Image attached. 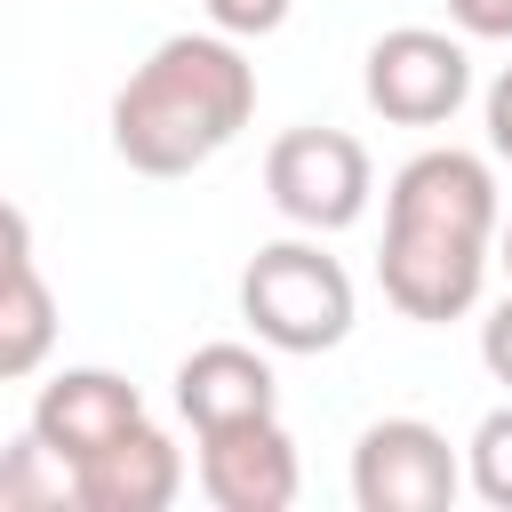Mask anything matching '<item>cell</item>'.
I'll use <instances>...</instances> for the list:
<instances>
[{"label": "cell", "instance_id": "1", "mask_svg": "<svg viewBox=\"0 0 512 512\" xmlns=\"http://www.w3.org/2000/svg\"><path fill=\"white\" fill-rule=\"evenodd\" d=\"M496 264V176L488 160L432 144L384 192V304L408 320H464Z\"/></svg>", "mask_w": 512, "mask_h": 512}, {"label": "cell", "instance_id": "2", "mask_svg": "<svg viewBox=\"0 0 512 512\" xmlns=\"http://www.w3.org/2000/svg\"><path fill=\"white\" fill-rule=\"evenodd\" d=\"M256 112V64L224 32L160 40L112 96V152L136 176H192L208 168Z\"/></svg>", "mask_w": 512, "mask_h": 512}, {"label": "cell", "instance_id": "3", "mask_svg": "<svg viewBox=\"0 0 512 512\" xmlns=\"http://www.w3.org/2000/svg\"><path fill=\"white\" fill-rule=\"evenodd\" d=\"M240 320L272 352H336L352 336V272L320 240H264L240 272Z\"/></svg>", "mask_w": 512, "mask_h": 512}, {"label": "cell", "instance_id": "4", "mask_svg": "<svg viewBox=\"0 0 512 512\" xmlns=\"http://www.w3.org/2000/svg\"><path fill=\"white\" fill-rule=\"evenodd\" d=\"M264 192L288 224L344 232V224H360V208L376 192V168H368V144L344 136V128H288L264 152Z\"/></svg>", "mask_w": 512, "mask_h": 512}, {"label": "cell", "instance_id": "5", "mask_svg": "<svg viewBox=\"0 0 512 512\" xmlns=\"http://www.w3.org/2000/svg\"><path fill=\"white\" fill-rule=\"evenodd\" d=\"M456 488H464V464H456L448 432H432L424 416H384L352 448V504L360 512H448Z\"/></svg>", "mask_w": 512, "mask_h": 512}, {"label": "cell", "instance_id": "6", "mask_svg": "<svg viewBox=\"0 0 512 512\" xmlns=\"http://www.w3.org/2000/svg\"><path fill=\"white\" fill-rule=\"evenodd\" d=\"M368 104L392 120V128H440L456 120V104L472 96V56L464 40L448 32H424V24H400L368 48V72H360Z\"/></svg>", "mask_w": 512, "mask_h": 512}, {"label": "cell", "instance_id": "7", "mask_svg": "<svg viewBox=\"0 0 512 512\" xmlns=\"http://www.w3.org/2000/svg\"><path fill=\"white\" fill-rule=\"evenodd\" d=\"M200 488L216 512H288L304 488V464H296V440L280 432V416L200 432Z\"/></svg>", "mask_w": 512, "mask_h": 512}, {"label": "cell", "instance_id": "8", "mask_svg": "<svg viewBox=\"0 0 512 512\" xmlns=\"http://www.w3.org/2000/svg\"><path fill=\"white\" fill-rule=\"evenodd\" d=\"M144 424V400H136V384L128 376H112V368H64V376H48L40 384V400H32V432L80 472L96 448H112L120 432H136Z\"/></svg>", "mask_w": 512, "mask_h": 512}, {"label": "cell", "instance_id": "9", "mask_svg": "<svg viewBox=\"0 0 512 512\" xmlns=\"http://www.w3.org/2000/svg\"><path fill=\"white\" fill-rule=\"evenodd\" d=\"M56 352V296L32 264V224L24 208L0 200V384L32 376Z\"/></svg>", "mask_w": 512, "mask_h": 512}, {"label": "cell", "instance_id": "10", "mask_svg": "<svg viewBox=\"0 0 512 512\" xmlns=\"http://www.w3.org/2000/svg\"><path fill=\"white\" fill-rule=\"evenodd\" d=\"M176 408L192 432H224V424H256V416H280V384H272V360L248 352V344H200L184 368H176Z\"/></svg>", "mask_w": 512, "mask_h": 512}, {"label": "cell", "instance_id": "11", "mask_svg": "<svg viewBox=\"0 0 512 512\" xmlns=\"http://www.w3.org/2000/svg\"><path fill=\"white\" fill-rule=\"evenodd\" d=\"M176 488H184V456L152 424L120 432L112 448H96L80 464V512H168Z\"/></svg>", "mask_w": 512, "mask_h": 512}, {"label": "cell", "instance_id": "12", "mask_svg": "<svg viewBox=\"0 0 512 512\" xmlns=\"http://www.w3.org/2000/svg\"><path fill=\"white\" fill-rule=\"evenodd\" d=\"M0 504H8V512H64V504H80V472L24 424V432L0 448Z\"/></svg>", "mask_w": 512, "mask_h": 512}, {"label": "cell", "instance_id": "13", "mask_svg": "<svg viewBox=\"0 0 512 512\" xmlns=\"http://www.w3.org/2000/svg\"><path fill=\"white\" fill-rule=\"evenodd\" d=\"M464 480H472L480 504L512 512V408L480 416V432H472V448H464Z\"/></svg>", "mask_w": 512, "mask_h": 512}, {"label": "cell", "instance_id": "14", "mask_svg": "<svg viewBox=\"0 0 512 512\" xmlns=\"http://www.w3.org/2000/svg\"><path fill=\"white\" fill-rule=\"evenodd\" d=\"M208 24L224 40H264V32L288 24V0H208Z\"/></svg>", "mask_w": 512, "mask_h": 512}, {"label": "cell", "instance_id": "15", "mask_svg": "<svg viewBox=\"0 0 512 512\" xmlns=\"http://www.w3.org/2000/svg\"><path fill=\"white\" fill-rule=\"evenodd\" d=\"M480 360H488V376L512 392V296H504V304L480 320Z\"/></svg>", "mask_w": 512, "mask_h": 512}, {"label": "cell", "instance_id": "16", "mask_svg": "<svg viewBox=\"0 0 512 512\" xmlns=\"http://www.w3.org/2000/svg\"><path fill=\"white\" fill-rule=\"evenodd\" d=\"M448 16L472 40H512V0H448Z\"/></svg>", "mask_w": 512, "mask_h": 512}, {"label": "cell", "instance_id": "17", "mask_svg": "<svg viewBox=\"0 0 512 512\" xmlns=\"http://www.w3.org/2000/svg\"><path fill=\"white\" fill-rule=\"evenodd\" d=\"M488 144H496V160H512V64L488 80Z\"/></svg>", "mask_w": 512, "mask_h": 512}, {"label": "cell", "instance_id": "18", "mask_svg": "<svg viewBox=\"0 0 512 512\" xmlns=\"http://www.w3.org/2000/svg\"><path fill=\"white\" fill-rule=\"evenodd\" d=\"M496 264H504V280H512V224H496Z\"/></svg>", "mask_w": 512, "mask_h": 512}]
</instances>
